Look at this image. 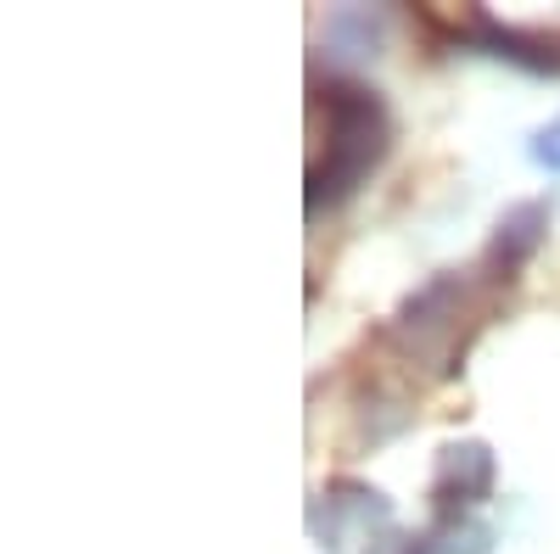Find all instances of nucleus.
<instances>
[{
	"label": "nucleus",
	"instance_id": "nucleus-2",
	"mask_svg": "<svg viewBox=\"0 0 560 554\" xmlns=\"http://www.w3.org/2000/svg\"><path fill=\"white\" fill-rule=\"evenodd\" d=\"M477 281L471 274H459V269H443L432 274L420 292H409L393 314V326H387V342L404 353V358H432V369H448L459 364L465 353V337H459V319H471L477 326V303H471Z\"/></svg>",
	"mask_w": 560,
	"mask_h": 554
},
{
	"label": "nucleus",
	"instance_id": "nucleus-1",
	"mask_svg": "<svg viewBox=\"0 0 560 554\" xmlns=\"http://www.w3.org/2000/svg\"><path fill=\"white\" fill-rule=\"evenodd\" d=\"M314 107L325 113V157L308 163V213L342 202L387 152V102L376 90L353 79H325L314 90Z\"/></svg>",
	"mask_w": 560,
	"mask_h": 554
},
{
	"label": "nucleus",
	"instance_id": "nucleus-5",
	"mask_svg": "<svg viewBox=\"0 0 560 554\" xmlns=\"http://www.w3.org/2000/svg\"><path fill=\"white\" fill-rule=\"evenodd\" d=\"M544 229H549V208L544 202H516V208H510L493 224V241L482 252V281L488 286H510V281H516V269L538 252Z\"/></svg>",
	"mask_w": 560,
	"mask_h": 554
},
{
	"label": "nucleus",
	"instance_id": "nucleus-3",
	"mask_svg": "<svg viewBox=\"0 0 560 554\" xmlns=\"http://www.w3.org/2000/svg\"><path fill=\"white\" fill-rule=\"evenodd\" d=\"M493 487V453L488 443H448L438 453L432 476V521H465L471 504H482Z\"/></svg>",
	"mask_w": 560,
	"mask_h": 554
},
{
	"label": "nucleus",
	"instance_id": "nucleus-6",
	"mask_svg": "<svg viewBox=\"0 0 560 554\" xmlns=\"http://www.w3.org/2000/svg\"><path fill=\"white\" fill-rule=\"evenodd\" d=\"M533 163L549 168V174H560V118H549V123L533 134Z\"/></svg>",
	"mask_w": 560,
	"mask_h": 554
},
{
	"label": "nucleus",
	"instance_id": "nucleus-4",
	"mask_svg": "<svg viewBox=\"0 0 560 554\" xmlns=\"http://www.w3.org/2000/svg\"><path fill=\"white\" fill-rule=\"evenodd\" d=\"M454 39L482 45V51H493V57H504V62H516V68H527V73H560V39L527 34V28H510V23H499V17H488V12L454 17Z\"/></svg>",
	"mask_w": 560,
	"mask_h": 554
}]
</instances>
